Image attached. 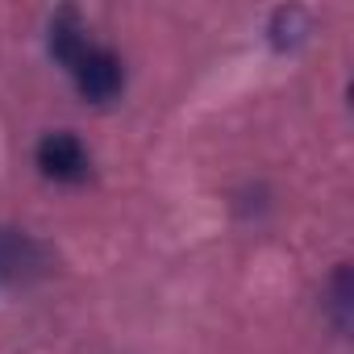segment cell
<instances>
[{
  "label": "cell",
  "mask_w": 354,
  "mask_h": 354,
  "mask_svg": "<svg viewBox=\"0 0 354 354\" xmlns=\"http://www.w3.org/2000/svg\"><path fill=\"white\" fill-rule=\"evenodd\" d=\"M63 67H67L71 84L80 88V96H84V100H92V104L113 100V96L121 92V84H125L121 59H117L113 50L96 46L92 38H88V42H80V46L63 59Z\"/></svg>",
  "instance_id": "1"
},
{
  "label": "cell",
  "mask_w": 354,
  "mask_h": 354,
  "mask_svg": "<svg viewBox=\"0 0 354 354\" xmlns=\"http://www.w3.org/2000/svg\"><path fill=\"white\" fill-rule=\"evenodd\" d=\"M34 158H38L42 175H50V180H59V184H75V180L88 175V150H84V142L75 133H63V129L46 133L38 142Z\"/></svg>",
  "instance_id": "2"
}]
</instances>
